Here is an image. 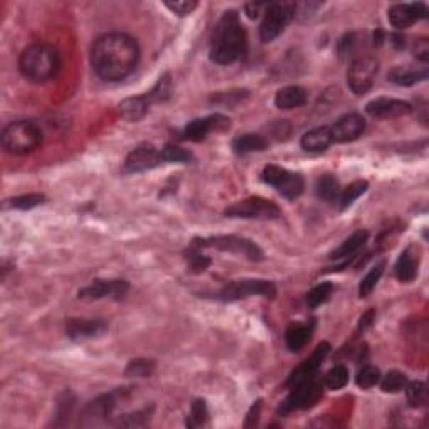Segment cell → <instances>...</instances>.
Here are the masks:
<instances>
[{
  "mask_svg": "<svg viewBox=\"0 0 429 429\" xmlns=\"http://www.w3.org/2000/svg\"><path fill=\"white\" fill-rule=\"evenodd\" d=\"M138 63V42L123 32H107L92 44L91 66L102 81H123L136 69Z\"/></svg>",
  "mask_w": 429,
  "mask_h": 429,
  "instance_id": "1",
  "label": "cell"
},
{
  "mask_svg": "<svg viewBox=\"0 0 429 429\" xmlns=\"http://www.w3.org/2000/svg\"><path fill=\"white\" fill-rule=\"evenodd\" d=\"M249 37L237 11H227L214 26L210 42V59L218 66H230L245 58Z\"/></svg>",
  "mask_w": 429,
  "mask_h": 429,
  "instance_id": "2",
  "label": "cell"
},
{
  "mask_svg": "<svg viewBox=\"0 0 429 429\" xmlns=\"http://www.w3.org/2000/svg\"><path fill=\"white\" fill-rule=\"evenodd\" d=\"M63 67L59 50L48 42H36L22 50L18 58V71L27 81L44 84L53 81Z\"/></svg>",
  "mask_w": 429,
  "mask_h": 429,
  "instance_id": "3",
  "label": "cell"
},
{
  "mask_svg": "<svg viewBox=\"0 0 429 429\" xmlns=\"http://www.w3.org/2000/svg\"><path fill=\"white\" fill-rule=\"evenodd\" d=\"M42 143V131L36 123L18 119L7 124L2 131V146L9 155L24 156L36 151Z\"/></svg>",
  "mask_w": 429,
  "mask_h": 429,
  "instance_id": "4",
  "label": "cell"
},
{
  "mask_svg": "<svg viewBox=\"0 0 429 429\" xmlns=\"http://www.w3.org/2000/svg\"><path fill=\"white\" fill-rule=\"evenodd\" d=\"M193 245L200 246V249H214L220 251H228V254L244 255L245 259L251 260V262H260V260L265 259L264 250L255 241L239 235H217L208 237V239H195Z\"/></svg>",
  "mask_w": 429,
  "mask_h": 429,
  "instance_id": "5",
  "label": "cell"
},
{
  "mask_svg": "<svg viewBox=\"0 0 429 429\" xmlns=\"http://www.w3.org/2000/svg\"><path fill=\"white\" fill-rule=\"evenodd\" d=\"M295 12L297 4L293 2H268L260 24V40L267 44L277 39L295 17Z\"/></svg>",
  "mask_w": 429,
  "mask_h": 429,
  "instance_id": "6",
  "label": "cell"
},
{
  "mask_svg": "<svg viewBox=\"0 0 429 429\" xmlns=\"http://www.w3.org/2000/svg\"><path fill=\"white\" fill-rule=\"evenodd\" d=\"M225 217L241 218V220L270 222L278 220L282 217V212L273 202H268V200L260 197H251L230 205L225 210Z\"/></svg>",
  "mask_w": 429,
  "mask_h": 429,
  "instance_id": "7",
  "label": "cell"
},
{
  "mask_svg": "<svg viewBox=\"0 0 429 429\" xmlns=\"http://www.w3.org/2000/svg\"><path fill=\"white\" fill-rule=\"evenodd\" d=\"M265 297L273 298L277 295V288L273 282L262 281V278H244V281H233L227 283L220 292L217 293V298L222 302H237L241 298L249 297Z\"/></svg>",
  "mask_w": 429,
  "mask_h": 429,
  "instance_id": "8",
  "label": "cell"
},
{
  "mask_svg": "<svg viewBox=\"0 0 429 429\" xmlns=\"http://www.w3.org/2000/svg\"><path fill=\"white\" fill-rule=\"evenodd\" d=\"M379 72V60L374 55H359L347 69V86L356 96L367 94Z\"/></svg>",
  "mask_w": 429,
  "mask_h": 429,
  "instance_id": "9",
  "label": "cell"
},
{
  "mask_svg": "<svg viewBox=\"0 0 429 429\" xmlns=\"http://www.w3.org/2000/svg\"><path fill=\"white\" fill-rule=\"evenodd\" d=\"M264 183L273 186L283 198L295 200L304 193V178L298 173L281 168L277 165H267L262 171Z\"/></svg>",
  "mask_w": 429,
  "mask_h": 429,
  "instance_id": "10",
  "label": "cell"
},
{
  "mask_svg": "<svg viewBox=\"0 0 429 429\" xmlns=\"http://www.w3.org/2000/svg\"><path fill=\"white\" fill-rule=\"evenodd\" d=\"M322 381L315 377H310L300 384L290 388V393L286 398V401L281 404L278 411L282 414H288L293 411H300V409H309L314 406L322 396Z\"/></svg>",
  "mask_w": 429,
  "mask_h": 429,
  "instance_id": "11",
  "label": "cell"
},
{
  "mask_svg": "<svg viewBox=\"0 0 429 429\" xmlns=\"http://www.w3.org/2000/svg\"><path fill=\"white\" fill-rule=\"evenodd\" d=\"M124 391L118 389L113 393L101 394L99 398L92 399L89 404L84 406L81 418H79V424L84 428H92V426H101L107 421V418L111 416L114 411V408L118 406L119 398H123Z\"/></svg>",
  "mask_w": 429,
  "mask_h": 429,
  "instance_id": "12",
  "label": "cell"
},
{
  "mask_svg": "<svg viewBox=\"0 0 429 429\" xmlns=\"http://www.w3.org/2000/svg\"><path fill=\"white\" fill-rule=\"evenodd\" d=\"M163 165L161 160V151L153 146V144H139L126 156L124 165L121 168L124 175H136L143 173V171H149L153 168Z\"/></svg>",
  "mask_w": 429,
  "mask_h": 429,
  "instance_id": "13",
  "label": "cell"
},
{
  "mask_svg": "<svg viewBox=\"0 0 429 429\" xmlns=\"http://www.w3.org/2000/svg\"><path fill=\"white\" fill-rule=\"evenodd\" d=\"M228 128H230V119H228L227 116L217 113L202 119H193L191 123L186 124L183 129V139L200 143L203 141L210 133H222Z\"/></svg>",
  "mask_w": 429,
  "mask_h": 429,
  "instance_id": "14",
  "label": "cell"
},
{
  "mask_svg": "<svg viewBox=\"0 0 429 429\" xmlns=\"http://www.w3.org/2000/svg\"><path fill=\"white\" fill-rule=\"evenodd\" d=\"M129 290V283L126 281H94L87 287L77 292L81 300H102V298H113L121 300Z\"/></svg>",
  "mask_w": 429,
  "mask_h": 429,
  "instance_id": "15",
  "label": "cell"
},
{
  "mask_svg": "<svg viewBox=\"0 0 429 429\" xmlns=\"http://www.w3.org/2000/svg\"><path fill=\"white\" fill-rule=\"evenodd\" d=\"M428 16V6L423 2L414 4H394L389 7L388 18L391 26L398 31H404L411 27L414 22L423 21Z\"/></svg>",
  "mask_w": 429,
  "mask_h": 429,
  "instance_id": "16",
  "label": "cell"
},
{
  "mask_svg": "<svg viewBox=\"0 0 429 429\" xmlns=\"http://www.w3.org/2000/svg\"><path fill=\"white\" fill-rule=\"evenodd\" d=\"M366 131V119L359 113H347L330 126V134L335 143H351Z\"/></svg>",
  "mask_w": 429,
  "mask_h": 429,
  "instance_id": "17",
  "label": "cell"
},
{
  "mask_svg": "<svg viewBox=\"0 0 429 429\" xmlns=\"http://www.w3.org/2000/svg\"><path fill=\"white\" fill-rule=\"evenodd\" d=\"M329 352H330V344L329 342L319 344L315 351L312 352V356L309 359H305V361L302 362L300 366H298L290 376H288V379L286 382L287 388H293V386L300 384V382L310 379V377H315L317 372H319V367H320L322 361L327 357Z\"/></svg>",
  "mask_w": 429,
  "mask_h": 429,
  "instance_id": "18",
  "label": "cell"
},
{
  "mask_svg": "<svg viewBox=\"0 0 429 429\" xmlns=\"http://www.w3.org/2000/svg\"><path fill=\"white\" fill-rule=\"evenodd\" d=\"M107 330V322L101 319H67L66 334L71 340L84 342V340L97 339L104 335Z\"/></svg>",
  "mask_w": 429,
  "mask_h": 429,
  "instance_id": "19",
  "label": "cell"
},
{
  "mask_svg": "<svg viewBox=\"0 0 429 429\" xmlns=\"http://www.w3.org/2000/svg\"><path fill=\"white\" fill-rule=\"evenodd\" d=\"M413 111V106L409 102L393 99V97H376L371 102H367L366 113L371 118L377 119H391L399 118V116L409 114Z\"/></svg>",
  "mask_w": 429,
  "mask_h": 429,
  "instance_id": "20",
  "label": "cell"
},
{
  "mask_svg": "<svg viewBox=\"0 0 429 429\" xmlns=\"http://www.w3.org/2000/svg\"><path fill=\"white\" fill-rule=\"evenodd\" d=\"M332 134L329 126H319V128L307 131L300 139V146L307 153H324L332 144Z\"/></svg>",
  "mask_w": 429,
  "mask_h": 429,
  "instance_id": "21",
  "label": "cell"
},
{
  "mask_svg": "<svg viewBox=\"0 0 429 429\" xmlns=\"http://www.w3.org/2000/svg\"><path fill=\"white\" fill-rule=\"evenodd\" d=\"M428 67H411V66H396L389 71L388 79L396 86L409 87L414 84L423 82L428 79Z\"/></svg>",
  "mask_w": 429,
  "mask_h": 429,
  "instance_id": "22",
  "label": "cell"
},
{
  "mask_svg": "<svg viewBox=\"0 0 429 429\" xmlns=\"http://www.w3.org/2000/svg\"><path fill=\"white\" fill-rule=\"evenodd\" d=\"M307 91L300 86H287L282 87L281 91L275 94V106L278 109L283 111H290V109H297V107H302L307 102Z\"/></svg>",
  "mask_w": 429,
  "mask_h": 429,
  "instance_id": "23",
  "label": "cell"
},
{
  "mask_svg": "<svg viewBox=\"0 0 429 429\" xmlns=\"http://www.w3.org/2000/svg\"><path fill=\"white\" fill-rule=\"evenodd\" d=\"M314 324H290L286 330V344L290 352H300L310 342Z\"/></svg>",
  "mask_w": 429,
  "mask_h": 429,
  "instance_id": "24",
  "label": "cell"
},
{
  "mask_svg": "<svg viewBox=\"0 0 429 429\" xmlns=\"http://www.w3.org/2000/svg\"><path fill=\"white\" fill-rule=\"evenodd\" d=\"M268 139L259 133H245L233 139L232 148L237 155H250V153L265 151L268 148Z\"/></svg>",
  "mask_w": 429,
  "mask_h": 429,
  "instance_id": "25",
  "label": "cell"
},
{
  "mask_svg": "<svg viewBox=\"0 0 429 429\" xmlns=\"http://www.w3.org/2000/svg\"><path fill=\"white\" fill-rule=\"evenodd\" d=\"M418 267H419L418 255L414 256L413 249H406L403 254L399 255L398 262H396L394 273L399 282L409 283L418 277Z\"/></svg>",
  "mask_w": 429,
  "mask_h": 429,
  "instance_id": "26",
  "label": "cell"
},
{
  "mask_svg": "<svg viewBox=\"0 0 429 429\" xmlns=\"http://www.w3.org/2000/svg\"><path fill=\"white\" fill-rule=\"evenodd\" d=\"M367 239H369V233L366 230H357L354 232L351 237H347L346 240L340 244V246H337L332 254L329 256L332 260H339V259H354L359 250L362 249L364 244H366Z\"/></svg>",
  "mask_w": 429,
  "mask_h": 429,
  "instance_id": "27",
  "label": "cell"
},
{
  "mask_svg": "<svg viewBox=\"0 0 429 429\" xmlns=\"http://www.w3.org/2000/svg\"><path fill=\"white\" fill-rule=\"evenodd\" d=\"M149 101L146 94L136 96V97H126V99L119 104V113L124 119L131 121V123H138L146 116L149 109Z\"/></svg>",
  "mask_w": 429,
  "mask_h": 429,
  "instance_id": "28",
  "label": "cell"
},
{
  "mask_svg": "<svg viewBox=\"0 0 429 429\" xmlns=\"http://www.w3.org/2000/svg\"><path fill=\"white\" fill-rule=\"evenodd\" d=\"M340 190L342 188H340L339 180L330 173L319 176L315 181V195L322 200V202L337 203Z\"/></svg>",
  "mask_w": 429,
  "mask_h": 429,
  "instance_id": "29",
  "label": "cell"
},
{
  "mask_svg": "<svg viewBox=\"0 0 429 429\" xmlns=\"http://www.w3.org/2000/svg\"><path fill=\"white\" fill-rule=\"evenodd\" d=\"M369 188V185H367V181H354L352 185L346 186V188L340 190L339 200H337V207L340 212H344V210H347L351 205L356 202V200L364 195Z\"/></svg>",
  "mask_w": 429,
  "mask_h": 429,
  "instance_id": "30",
  "label": "cell"
},
{
  "mask_svg": "<svg viewBox=\"0 0 429 429\" xmlns=\"http://www.w3.org/2000/svg\"><path fill=\"white\" fill-rule=\"evenodd\" d=\"M347 382H349V369L346 366H342V364H337V366L330 367V369L325 372L322 384H324V388L329 391H339L346 388Z\"/></svg>",
  "mask_w": 429,
  "mask_h": 429,
  "instance_id": "31",
  "label": "cell"
},
{
  "mask_svg": "<svg viewBox=\"0 0 429 429\" xmlns=\"http://www.w3.org/2000/svg\"><path fill=\"white\" fill-rule=\"evenodd\" d=\"M332 293H334V283L322 282L307 293V305H309L310 309H317L319 305L329 302V298L332 297Z\"/></svg>",
  "mask_w": 429,
  "mask_h": 429,
  "instance_id": "32",
  "label": "cell"
},
{
  "mask_svg": "<svg viewBox=\"0 0 429 429\" xmlns=\"http://www.w3.org/2000/svg\"><path fill=\"white\" fill-rule=\"evenodd\" d=\"M186 260H188V265H190V270L193 273H202L207 270L210 265H212V259L207 255L202 254V249L197 245L191 244V246L188 250H186Z\"/></svg>",
  "mask_w": 429,
  "mask_h": 429,
  "instance_id": "33",
  "label": "cell"
},
{
  "mask_svg": "<svg viewBox=\"0 0 429 429\" xmlns=\"http://www.w3.org/2000/svg\"><path fill=\"white\" fill-rule=\"evenodd\" d=\"M406 396H408V403L411 408H421L428 401V389L426 384L421 381H413L406 384Z\"/></svg>",
  "mask_w": 429,
  "mask_h": 429,
  "instance_id": "34",
  "label": "cell"
},
{
  "mask_svg": "<svg viewBox=\"0 0 429 429\" xmlns=\"http://www.w3.org/2000/svg\"><path fill=\"white\" fill-rule=\"evenodd\" d=\"M384 267H386V264L381 262V264H377L376 267H372L369 272H367L366 277H364L361 281V283H359V297H369L371 295V292L374 290L377 282L381 281L382 273H384Z\"/></svg>",
  "mask_w": 429,
  "mask_h": 429,
  "instance_id": "35",
  "label": "cell"
},
{
  "mask_svg": "<svg viewBox=\"0 0 429 429\" xmlns=\"http://www.w3.org/2000/svg\"><path fill=\"white\" fill-rule=\"evenodd\" d=\"M161 160H163V163L186 165V163L193 161V155L181 146H176V144H166V146L161 149Z\"/></svg>",
  "mask_w": 429,
  "mask_h": 429,
  "instance_id": "36",
  "label": "cell"
},
{
  "mask_svg": "<svg viewBox=\"0 0 429 429\" xmlns=\"http://www.w3.org/2000/svg\"><path fill=\"white\" fill-rule=\"evenodd\" d=\"M379 382H381V389L384 391V393L394 394V393H401L409 381H408V377H406V374H403V372L391 371L384 377H382Z\"/></svg>",
  "mask_w": 429,
  "mask_h": 429,
  "instance_id": "37",
  "label": "cell"
},
{
  "mask_svg": "<svg viewBox=\"0 0 429 429\" xmlns=\"http://www.w3.org/2000/svg\"><path fill=\"white\" fill-rule=\"evenodd\" d=\"M170 96H171V76L170 74H163V76L158 79L155 87H153V89L146 94L149 104H153V102L166 101Z\"/></svg>",
  "mask_w": 429,
  "mask_h": 429,
  "instance_id": "38",
  "label": "cell"
},
{
  "mask_svg": "<svg viewBox=\"0 0 429 429\" xmlns=\"http://www.w3.org/2000/svg\"><path fill=\"white\" fill-rule=\"evenodd\" d=\"M381 381V372L377 367L369 366V364H366V366H362L361 369H359L357 376H356V382L359 388L362 389H371L374 388L376 384H379Z\"/></svg>",
  "mask_w": 429,
  "mask_h": 429,
  "instance_id": "39",
  "label": "cell"
},
{
  "mask_svg": "<svg viewBox=\"0 0 429 429\" xmlns=\"http://www.w3.org/2000/svg\"><path fill=\"white\" fill-rule=\"evenodd\" d=\"M155 371V362L148 359H134L128 364L124 374L128 377H148Z\"/></svg>",
  "mask_w": 429,
  "mask_h": 429,
  "instance_id": "40",
  "label": "cell"
},
{
  "mask_svg": "<svg viewBox=\"0 0 429 429\" xmlns=\"http://www.w3.org/2000/svg\"><path fill=\"white\" fill-rule=\"evenodd\" d=\"M44 200H45L44 195L29 193V195H22V197H16V198L9 200L7 207L16 208V210H32L44 203Z\"/></svg>",
  "mask_w": 429,
  "mask_h": 429,
  "instance_id": "41",
  "label": "cell"
},
{
  "mask_svg": "<svg viewBox=\"0 0 429 429\" xmlns=\"http://www.w3.org/2000/svg\"><path fill=\"white\" fill-rule=\"evenodd\" d=\"M207 418H208L207 404H205L203 399H197L193 404H191V413L186 424L191 428L202 426V424H205V421H207Z\"/></svg>",
  "mask_w": 429,
  "mask_h": 429,
  "instance_id": "42",
  "label": "cell"
},
{
  "mask_svg": "<svg viewBox=\"0 0 429 429\" xmlns=\"http://www.w3.org/2000/svg\"><path fill=\"white\" fill-rule=\"evenodd\" d=\"M245 97H249V92L246 91H235V92H218L212 97V102H217V104L222 106H237L240 101H244Z\"/></svg>",
  "mask_w": 429,
  "mask_h": 429,
  "instance_id": "43",
  "label": "cell"
},
{
  "mask_svg": "<svg viewBox=\"0 0 429 429\" xmlns=\"http://www.w3.org/2000/svg\"><path fill=\"white\" fill-rule=\"evenodd\" d=\"M165 7L170 9L178 17H186L198 7V2H195V0H176V2H165Z\"/></svg>",
  "mask_w": 429,
  "mask_h": 429,
  "instance_id": "44",
  "label": "cell"
},
{
  "mask_svg": "<svg viewBox=\"0 0 429 429\" xmlns=\"http://www.w3.org/2000/svg\"><path fill=\"white\" fill-rule=\"evenodd\" d=\"M148 411H138L134 414H126L123 419H119L118 423H116V426H144V424L148 423L149 416H146Z\"/></svg>",
  "mask_w": 429,
  "mask_h": 429,
  "instance_id": "45",
  "label": "cell"
},
{
  "mask_svg": "<svg viewBox=\"0 0 429 429\" xmlns=\"http://www.w3.org/2000/svg\"><path fill=\"white\" fill-rule=\"evenodd\" d=\"M413 54L418 60H421L423 64H426L429 60V42L426 37H419L413 44Z\"/></svg>",
  "mask_w": 429,
  "mask_h": 429,
  "instance_id": "46",
  "label": "cell"
},
{
  "mask_svg": "<svg viewBox=\"0 0 429 429\" xmlns=\"http://www.w3.org/2000/svg\"><path fill=\"white\" fill-rule=\"evenodd\" d=\"M268 2H249L245 4V13L250 18H256L260 17L265 12V9H267Z\"/></svg>",
  "mask_w": 429,
  "mask_h": 429,
  "instance_id": "47",
  "label": "cell"
},
{
  "mask_svg": "<svg viewBox=\"0 0 429 429\" xmlns=\"http://www.w3.org/2000/svg\"><path fill=\"white\" fill-rule=\"evenodd\" d=\"M260 408H262V401H256V403L251 406L249 416H246V421H245V426L250 428V426H255L256 421H259V414H260Z\"/></svg>",
  "mask_w": 429,
  "mask_h": 429,
  "instance_id": "48",
  "label": "cell"
},
{
  "mask_svg": "<svg viewBox=\"0 0 429 429\" xmlns=\"http://www.w3.org/2000/svg\"><path fill=\"white\" fill-rule=\"evenodd\" d=\"M374 319H376V312L374 310H367L366 314H364L362 317H361V320H359V330H366V329H369L371 325H372V322H374Z\"/></svg>",
  "mask_w": 429,
  "mask_h": 429,
  "instance_id": "49",
  "label": "cell"
},
{
  "mask_svg": "<svg viewBox=\"0 0 429 429\" xmlns=\"http://www.w3.org/2000/svg\"><path fill=\"white\" fill-rule=\"evenodd\" d=\"M391 39H393L391 42H393V45H394L396 49H404V45H406V42H404V40H406V39H404L403 36L394 34V36H391Z\"/></svg>",
  "mask_w": 429,
  "mask_h": 429,
  "instance_id": "50",
  "label": "cell"
}]
</instances>
